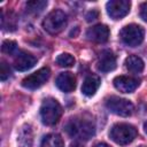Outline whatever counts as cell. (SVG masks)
I'll return each instance as SVG.
<instances>
[{
	"label": "cell",
	"mask_w": 147,
	"mask_h": 147,
	"mask_svg": "<svg viewBox=\"0 0 147 147\" xmlns=\"http://www.w3.org/2000/svg\"><path fill=\"white\" fill-rule=\"evenodd\" d=\"M65 132L71 138H77L79 140H88L94 136L95 127L92 121L85 118H70L64 126Z\"/></svg>",
	"instance_id": "6da1fadb"
},
{
	"label": "cell",
	"mask_w": 147,
	"mask_h": 147,
	"mask_svg": "<svg viewBox=\"0 0 147 147\" xmlns=\"http://www.w3.org/2000/svg\"><path fill=\"white\" fill-rule=\"evenodd\" d=\"M62 116V107L57 100L53 98H47L42 101L40 107V117L41 122L45 125L52 126L55 125Z\"/></svg>",
	"instance_id": "7a4b0ae2"
},
{
	"label": "cell",
	"mask_w": 147,
	"mask_h": 147,
	"mask_svg": "<svg viewBox=\"0 0 147 147\" xmlns=\"http://www.w3.org/2000/svg\"><path fill=\"white\" fill-rule=\"evenodd\" d=\"M137 134H138L137 129L127 123H117L110 129L109 132L110 139L121 146L132 142L137 137Z\"/></svg>",
	"instance_id": "3957f363"
},
{
	"label": "cell",
	"mask_w": 147,
	"mask_h": 147,
	"mask_svg": "<svg viewBox=\"0 0 147 147\" xmlns=\"http://www.w3.org/2000/svg\"><path fill=\"white\" fill-rule=\"evenodd\" d=\"M67 25V14L61 9L52 10L42 21V28L49 34L60 33Z\"/></svg>",
	"instance_id": "277c9868"
},
{
	"label": "cell",
	"mask_w": 147,
	"mask_h": 147,
	"mask_svg": "<svg viewBox=\"0 0 147 147\" xmlns=\"http://www.w3.org/2000/svg\"><path fill=\"white\" fill-rule=\"evenodd\" d=\"M145 30L138 24H127L119 31V38L129 47H137L144 41Z\"/></svg>",
	"instance_id": "5b68a950"
},
{
	"label": "cell",
	"mask_w": 147,
	"mask_h": 147,
	"mask_svg": "<svg viewBox=\"0 0 147 147\" xmlns=\"http://www.w3.org/2000/svg\"><path fill=\"white\" fill-rule=\"evenodd\" d=\"M106 107L110 113L122 117L131 116L134 109V106L130 100L115 96V95L106 99Z\"/></svg>",
	"instance_id": "8992f818"
},
{
	"label": "cell",
	"mask_w": 147,
	"mask_h": 147,
	"mask_svg": "<svg viewBox=\"0 0 147 147\" xmlns=\"http://www.w3.org/2000/svg\"><path fill=\"white\" fill-rule=\"evenodd\" d=\"M51 76V70L47 67L40 68L39 70L34 71L33 74L26 76L22 80V86L28 88V90H37L41 87L49 78Z\"/></svg>",
	"instance_id": "52a82bcc"
},
{
	"label": "cell",
	"mask_w": 147,
	"mask_h": 147,
	"mask_svg": "<svg viewBox=\"0 0 147 147\" xmlns=\"http://www.w3.org/2000/svg\"><path fill=\"white\" fill-rule=\"evenodd\" d=\"M131 8V2L129 0H110L106 5L107 14L113 20H121L125 17Z\"/></svg>",
	"instance_id": "ba28073f"
},
{
	"label": "cell",
	"mask_w": 147,
	"mask_h": 147,
	"mask_svg": "<svg viewBox=\"0 0 147 147\" xmlns=\"http://www.w3.org/2000/svg\"><path fill=\"white\" fill-rule=\"evenodd\" d=\"M114 86L117 91L122 93H132L140 85V80L134 77L129 76H117L113 80Z\"/></svg>",
	"instance_id": "9c48e42d"
},
{
	"label": "cell",
	"mask_w": 147,
	"mask_h": 147,
	"mask_svg": "<svg viewBox=\"0 0 147 147\" xmlns=\"http://www.w3.org/2000/svg\"><path fill=\"white\" fill-rule=\"evenodd\" d=\"M36 63H37V59L32 54L24 51H18L14 60V68L18 71H26L32 67H34Z\"/></svg>",
	"instance_id": "30bf717a"
},
{
	"label": "cell",
	"mask_w": 147,
	"mask_h": 147,
	"mask_svg": "<svg viewBox=\"0 0 147 147\" xmlns=\"http://www.w3.org/2000/svg\"><path fill=\"white\" fill-rule=\"evenodd\" d=\"M55 85L60 91L64 93H70L76 88V77L72 72L69 71L61 72L55 79Z\"/></svg>",
	"instance_id": "8fae6325"
},
{
	"label": "cell",
	"mask_w": 147,
	"mask_h": 147,
	"mask_svg": "<svg viewBox=\"0 0 147 147\" xmlns=\"http://www.w3.org/2000/svg\"><path fill=\"white\" fill-rule=\"evenodd\" d=\"M109 29L105 24H96L86 31V37L88 40L94 42H106L109 38Z\"/></svg>",
	"instance_id": "7c38bea8"
},
{
	"label": "cell",
	"mask_w": 147,
	"mask_h": 147,
	"mask_svg": "<svg viewBox=\"0 0 147 147\" xmlns=\"http://www.w3.org/2000/svg\"><path fill=\"white\" fill-rule=\"evenodd\" d=\"M116 56L111 51H103L99 56V61L96 68L101 72H109L116 68Z\"/></svg>",
	"instance_id": "4fadbf2b"
},
{
	"label": "cell",
	"mask_w": 147,
	"mask_h": 147,
	"mask_svg": "<svg viewBox=\"0 0 147 147\" xmlns=\"http://www.w3.org/2000/svg\"><path fill=\"white\" fill-rule=\"evenodd\" d=\"M101 84V79L96 75H90L85 78L83 85H82V93L86 96H92L98 91L99 86Z\"/></svg>",
	"instance_id": "5bb4252c"
},
{
	"label": "cell",
	"mask_w": 147,
	"mask_h": 147,
	"mask_svg": "<svg viewBox=\"0 0 147 147\" xmlns=\"http://www.w3.org/2000/svg\"><path fill=\"white\" fill-rule=\"evenodd\" d=\"M125 68L130 72L140 74V72H142V70L145 68V63L141 57H139L137 55H130L125 60Z\"/></svg>",
	"instance_id": "9a60e30c"
},
{
	"label": "cell",
	"mask_w": 147,
	"mask_h": 147,
	"mask_svg": "<svg viewBox=\"0 0 147 147\" xmlns=\"http://www.w3.org/2000/svg\"><path fill=\"white\" fill-rule=\"evenodd\" d=\"M32 130L30 125H24L18 134V147H31L32 146Z\"/></svg>",
	"instance_id": "2e32d148"
},
{
	"label": "cell",
	"mask_w": 147,
	"mask_h": 147,
	"mask_svg": "<svg viewBox=\"0 0 147 147\" xmlns=\"http://www.w3.org/2000/svg\"><path fill=\"white\" fill-rule=\"evenodd\" d=\"M40 147H64V142L60 134L49 133L42 138Z\"/></svg>",
	"instance_id": "e0dca14e"
},
{
	"label": "cell",
	"mask_w": 147,
	"mask_h": 147,
	"mask_svg": "<svg viewBox=\"0 0 147 147\" xmlns=\"http://www.w3.org/2000/svg\"><path fill=\"white\" fill-rule=\"evenodd\" d=\"M47 6V1L45 0H33V1H28L26 2V9L28 11L32 14H39L41 13Z\"/></svg>",
	"instance_id": "ac0fdd59"
},
{
	"label": "cell",
	"mask_w": 147,
	"mask_h": 147,
	"mask_svg": "<svg viewBox=\"0 0 147 147\" xmlns=\"http://www.w3.org/2000/svg\"><path fill=\"white\" fill-rule=\"evenodd\" d=\"M55 62H56V64L59 67L70 68V67H72L75 64V57L69 53H62L56 57Z\"/></svg>",
	"instance_id": "d6986e66"
},
{
	"label": "cell",
	"mask_w": 147,
	"mask_h": 147,
	"mask_svg": "<svg viewBox=\"0 0 147 147\" xmlns=\"http://www.w3.org/2000/svg\"><path fill=\"white\" fill-rule=\"evenodd\" d=\"M1 51L5 54L8 55H13L15 53H17V44L14 40H5L1 45Z\"/></svg>",
	"instance_id": "ffe728a7"
},
{
	"label": "cell",
	"mask_w": 147,
	"mask_h": 147,
	"mask_svg": "<svg viewBox=\"0 0 147 147\" xmlns=\"http://www.w3.org/2000/svg\"><path fill=\"white\" fill-rule=\"evenodd\" d=\"M10 74H11V71H10V68L7 64V62L1 61V64H0V79L2 82H5L7 78H9Z\"/></svg>",
	"instance_id": "44dd1931"
},
{
	"label": "cell",
	"mask_w": 147,
	"mask_h": 147,
	"mask_svg": "<svg viewBox=\"0 0 147 147\" xmlns=\"http://www.w3.org/2000/svg\"><path fill=\"white\" fill-rule=\"evenodd\" d=\"M98 17H99V11H98L96 9H92V10H90V11L85 15V18H86L87 22H93V21H95Z\"/></svg>",
	"instance_id": "7402d4cb"
},
{
	"label": "cell",
	"mask_w": 147,
	"mask_h": 147,
	"mask_svg": "<svg viewBox=\"0 0 147 147\" xmlns=\"http://www.w3.org/2000/svg\"><path fill=\"white\" fill-rule=\"evenodd\" d=\"M140 17L147 22V2H144L140 6Z\"/></svg>",
	"instance_id": "603a6c76"
},
{
	"label": "cell",
	"mask_w": 147,
	"mask_h": 147,
	"mask_svg": "<svg viewBox=\"0 0 147 147\" xmlns=\"http://www.w3.org/2000/svg\"><path fill=\"white\" fill-rule=\"evenodd\" d=\"M93 147H111V146H109V145L106 144V142H98V144H95Z\"/></svg>",
	"instance_id": "cb8c5ba5"
},
{
	"label": "cell",
	"mask_w": 147,
	"mask_h": 147,
	"mask_svg": "<svg viewBox=\"0 0 147 147\" xmlns=\"http://www.w3.org/2000/svg\"><path fill=\"white\" fill-rule=\"evenodd\" d=\"M144 130H145V132L147 133V122H146V123L144 124Z\"/></svg>",
	"instance_id": "d4e9b609"
},
{
	"label": "cell",
	"mask_w": 147,
	"mask_h": 147,
	"mask_svg": "<svg viewBox=\"0 0 147 147\" xmlns=\"http://www.w3.org/2000/svg\"><path fill=\"white\" fill-rule=\"evenodd\" d=\"M71 147H82V146H78V145H74V146H71Z\"/></svg>",
	"instance_id": "484cf974"
}]
</instances>
